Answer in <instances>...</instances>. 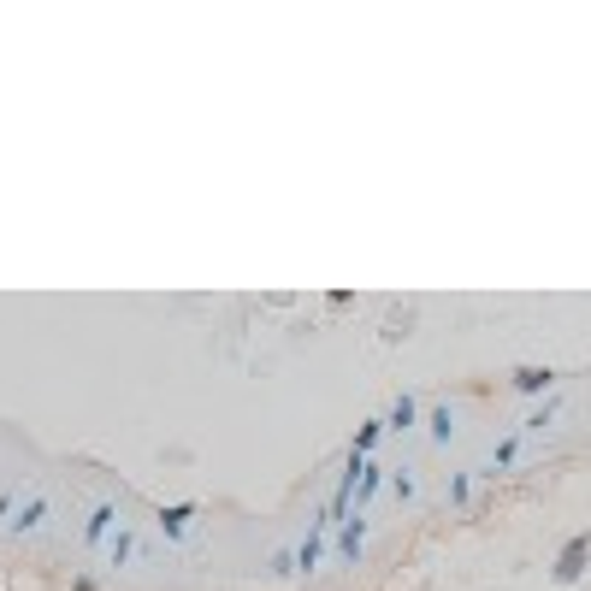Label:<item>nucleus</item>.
<instances>
[{
	"mask_svg": "<svg viewBox=\"0 0 591 591\" xmlns=\"http://www.w3.org/2000/svg\"><path fill=\"white\" fill-rule=\"evenodd\" d=\"M272 574H296V550H278L272 556Z\"/></svg>",
	"mask_w": 591,
	"mask_h": 591,
	"instance_id": "nucleus-14",
	"label": "nucleus"
},
{
	"mask_svg": "<svg viewBox=\"0 0 591 591\" xmlns=\"http://www.w3.org/2000/svg\"><path fill=\"white\" fill-rule=\"evenodd\" d=\"M450 432H456V420H450V408H438V414H432V438L450 444Z\"/></svg>",
	"mask_w": 591,
	"mask_h": 591,
	"instance_id": "nucleus-11",
	"label": "nucleus"
},
{
	"mask_svg": "<svg viewBox=\"0 0 591 591\" xmlns=\"http://www.w3.org/2000/svg\"><path fill=\"white\" fill-rule=\"evenodd\" d=\"M515 456H521V438H503V444H497V456H491V461H497V467H509Z\"/></svg>",
	"mask_w": 591,
	"mask_h": 591,
	"instance_id": "nucleus-12",
	"label": "nucleus"
},
{
	"mask_svg": "<svg viewBox=\"0 0 591 591\" xmlns=\"http://www.w3.org/2000/svg\"><path fill=\"white\" fill-rule=\"evenodd\" d=\"M550 385H556L550 367H515V391L521 396H538V391H550Z\"/></svg>",
	"mask_w": 591,
	"mask_h": 591,
	"instance_id": "nucleus-6",
	"label": "nucleus"
},
{
	"mask_svg": "<svg viewBox=\"0 0 591 591\" xmlns=\"http://www.w3.org/2000/svg\"><path fill=\"white\" fill-rule=\"evenodd\" d=\"M95 586H101L95 574H77V580H71V591H95Z\"/></svg>",
	"mask_w": 591,
	"mask_h": 591,
	"instance_id": "nucleus-16",
	"label": "nucleus"
},
{
	"mask_svg": "<svg viewBox=\"0 0 591 591\" xmlns=\"http://www.w3.org/2000/svg\"><path fill=\"white\" fill-rule=\"evenodd\" d=\"M107 556H113V568H125V562H136V532H131V526H119V532L107 538Z\"/></svg>",
	"mask_w": 591,
	"mask_h": 591,
	"instance_id": "nucleus-8",
	"label": "nucleus"
},
{
	"mask_svg": "<svg viewBox=\"0 0 591 591\" xmlns=\"http://www.w3.org/2000/svg\"><path fill=\"white\" fill-rule=\"evenodd\" d=\"M361 544H367V521L355 515V521H343V532H337V550H343V562H361Z\"/></svg>",
	"mask_w": 591,
	"mask_h": 591,
	"instance_id": "nucleus-4",
	"label": "nucleus"
},
{
	"mask_svg": "<svg viewBox=\"0 0 591 591\" xmlns=\"http://www.w3.org/2000/svg\"><path fill=\"white\" fill-rule=\"evenodd\" d=\"M586 562H591V532H580V538H568V544H562V556H556V580H562V586H574V580L586 574Z\"/></svg>",
	"mask_w": 591,
	"mask_h": 591,
	"instance_id": "nucleus-1",
	"label": "nucleus"
},
{
	"mask_svg": "<svg viewBox=\"0 0 591 591\" xmlns=\"http://www.w3.org/2000/svg\"><path fill=\"white\" fill-rule=\"evenodd\" d=\"M154 521H160V532H166V538H190V521H196V503H172V509H160Z\"/></svg>",
	"mask_w": 591,
	"mask_h": 591,
	"instance_id": "nucleus-2",
	"label": "nucleus"
},
{
	"mask_svg": "<svg viewBox=\"0 0 591 591\" xmlns=\"http://www.w3.org/2000/svg\"><path fill=\"white\" fill-rule=\"evenodd\" d=\"M48 521V497H30L24 509H12V532L24 538V532H36V526Z\"/></svg>",
	"mask_w": 591,
	"mask_h": 591,
	"instance_id": "nucleus-5",
	"label": "nucleus"
},
{
	"mask_svg": "<svg viewBox=\"0 0 591 591\" xmlns=\"http://www.w3.org/2000/svg\"><path fill=\"white\" fill-rule=\"evenodd\" d=\"M550 420H556V402H544V408H538V414H532V420H526V432H544V426H550Z\"/></svg>",
	"mask_w": 591,
	"mask_h": 591,
	"instance_id": "nucleus-13",
	"label": "nucleus"
},
{
	"mask_svg": "<svg viewBox=\"0 0 591 591\" xmlns=\"http://www.w3.org/2000/svg\"><path fill=\"white\" fill-rule=\"evenodd\" d=\"M391 491H396V497H402V503L414 497V479H408V467H402V473H396V479H391Z\"/></svg>",
	"mask_w": 591,
	"mask_h": 591,
	"instance_id": "nucleus-15",
	"label": "nucleus"
},
{
	"mask_svg": "<svg viewBox=\"0 0 591 591\" xmlns=\"http://www.w3.org/2000/svg\"><path fill=\"white\" fill-rule=\"evenodd\" d=\"M414 420H420V402H414V396H396V402H391V420H385V432H408Z\"/></svg>",
	"mask_w": 591,
	"mask_h": 591,
	"instance_id": "nucleus-7",
	"label": "nucleus"
},
{
	"mask_svg": "<svg viewBox=\"0 0 591 591\" xmlns=\"http://www.w3.org/2000/svg\"><path fill=\"white\" fill-rule=\"evenodd\" d=\"M0 521H12V497H0Z\"/></svg>",
	"mask_w": 591,
	"mask_h": 591,
	"instance_id": "nucleus-17",
	"label": "nucleus"
},
{
	"mask_svg": "<svg viewBox=\"0 0 591 591\" xmlns=\"http://www.w3.org/2000/svg\"><path fill=\"white\" fill-rule=\"evenodd\" d=\"M379 438H385V420H367V426L355 432V444H349V456H367V450H373Z\"/></svg>",
	"mask_w": 591,
	"mask_h": 591,
	"instance_id": "nucleus-9",
	"label": "nucleus"
},
{
	"mask_svg": "<svg viewBox=\"0 0 591 591\" xmlns=\"http://www.w3.org/2000/svg\"><path fill=\"white\" fill-rule=\"evenodd\" d=\"M113 521H119V509H113V503H95V515H89V526H83V538H89V544H107V538H113Z\"/></svg>",
	"mask_w": 591,
	"mask_h": 591,
	"instance_id": "nucleus-3",
	"label": "nucleus"
},
{
	"mask_svg": "<svg viewBox=\"0 0 591 591\" xmlns=\"http://www.w3.org/2000/svg\"><path fill=\"white\" fill-rule=\"evenodd\" d=\"M379 485H385V473L367 461V473H361V485H355V509H361V503H373V497H379Z\"/></svg>",
	"mask_w": 591,
	"mask_h": 591,
	"instance_id": "nucleus-10",
	"label": "nucleus"
}]
</instances>
